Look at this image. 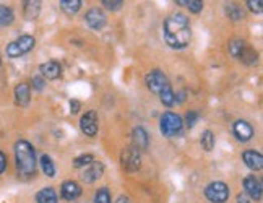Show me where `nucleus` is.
Listing matches in <instances>:
<instances>
[{
	"label": "nucleus",
	"instance_id": "obj_20",
	"mask_svg": "<svg viewBox=\"0 0 263 203\" xmlns=\"http://www.w3.org/2000/svg\"><path fill=\"white\" fill-rule=\"evenodd\" d=\"M60 9L69 15H73L82 9V0H60Z\"/></svg>",
	"mask_w": 263,
	"mask_h": 203
},
{
	"label": "nucleus",
	"instance_id": "obj_39",
	"mask_svg": "<svg viewBox=\"0 0 263 203\" xmlns=\"http://www.w3.org/2000/svg\"><path fill=\"white\" fill-rule=\"evenodd\" d=\"M117 203H128V198H127V197H123V195H122V197L117 198Z\"/></svg>",
	"mask_w": 263,
	"mask_h": 203
},
{
	"label": "nucleus",
	"instance_id": "obj_32",
	"mask_svg": "<svg viewBox=\"0 0 263 203\" xmlns=\"http://www.w3.org/2000/svg\"><path fill=\"white\" fill-rule=\"evenodd\" d=\"M247 7H248V10L253 12V13H261L263 2L261 0H247Z\"/></svg>",
	"mask_w": 263,
	"mask_h": 203
},
{
	"label": "nucleus",
	"instance_id": "obj_28",
	"mask_svg": "<svg viewBox=\"0 0 263 203\" xmlns=\"http://www.w3.org/2000/svg\"><path fill=\"white\" fill-rule=\"evenodd\" d=\"M94 203H111V193L107 187H101L94 195Z\"/></svg>",
	"mask_w": 263,
	"mask_h": 203
},
{
	"label": "nucleus",
	"instance_id": "obj_18",
	"mask_svg": "<svg viewBox=\"0 0 263 203\" xmlns=\"http://www.w3.org/2000/svg\"><path fill=\"white\" fill-rule=\"evenodd\" d=\"M36 201L38 203H57L58 198H57V193L54 188L46 187L36 193Z\"/></svg>",
	"mask_w": 263,
	"mask_h": 203
},
{
	"label": "nucleus",
	"instance_id": "obj_38",
	"mask_svg": "<svg viewBox=\"0 0 263 203\" xmlns=\"http://www.w3.org/2000/svg\"><path fill=\"white\" fill-rule=\"evenodd\" d=\"M184 99H185V93L184 91H180L177 96H175V101H177V103H182Z\"/></svg>",
	"mask_w": 263,
	"mask_h": 203
},
{
	"label": "nucleus",
	"instance_id": "obj_30",
	"mask_svg": "<svg viewBox=\"0 0 263 203\" xmlns=\"http://www.w3.org/2000/svg\"><path fill=\"white\" fill-rule=\"evenodd\" d=\"M93 161H94L93 155H82V156H78L75 161H73V166H75V168H85V166H88Z\"/></svg>",
	"mask_w": 263,
	"mask_h": 203
},
{
	"label": "nucleus",
	"instance_id": "obj_13",
	"mask_svg": "<svg viewBox=\"0 0 263 203\" xmlns=\"http://www.w3.org/2000/svg\"><path fill=\"white\" fill-rule=\"evenodd\" d=\"M232 130H234V135H236V139L239 142H248L253 137V128L245 120H237L236 124H234Z\"/></svg>",
	"mask_w": 263,
	"mask_h": 203
},
{
	"label": "nucleus",
	"instance_id": "obj_22",
	"mask_svg": "<svg viewBox=\"0 0 263 203\" xmlns=\"http://www.w3.org/2000/svg\"><path fill=\"white\" fill-rule=\"evenodd\" d=\"M159 98H161V101H163V104L167 106V107H171L175 103V93L172 91L171 85L166 86V88L159 93Z\"/></svg>",
	"mask_w": 263,
	"mask_h": 203
},
{
	"label": "nucleus",
	"instance_id": "obj_5",
	"mask_svg": "<svg viewBox=\"0 0 263 203\" xmlns=\"http://www.w3.org/2000/svg\"><path fill=\"white\" fill-rule=\"evenodd\" d=\"M205 195L211 203H224L226 200L229 198V187L226 185L224 182H211L205 188Z\"/></svg>",
	"mask_w": 263,
	"mask_h": 203
},
{
	"label": "nucleus",
	"instance_id": "obj_2",
	"mask_svg": "<svg viewBox=\"0 0 263 203\" xmlns=\"http://www.w3.org/2000/svg\"><path fill=\"white\" fill-rule=\"evenodd\" d=\"M15 161H17V168L21 176L29 177L36 172V151L33 145L26 140H20L15 145Z\"/></svg>",
	"mask_w": 263,
	"mask_h": 203
},
{
	"label": "nucleus",
	"instance_id": "obj_25",
	"mask_svg": "<svg viewBox=\"0 0 263 203\" xmlns=\"http://www.w3.org/2000/svg\"><path fill=\"white\" fill-rule=\"evenodd\" d=\"M202 147L203 150H207V151H211L215 147V135L211 130H205L203 135H202Z\"/></svg>",
	"mask_w": 263,
	"mask_h": 203
},
{
	"label": "nucleus",
	"instance_id": "obj_36",
	"mask_svg": "<svg viewBox=\"0 0 263 203\" xmlns=\"http://www.w3.org/2000/svg\"><path fill=\"white\" fill-rule=\"evenodd\" d=\"M78 111H80V103H78L77 99H72L70 101V112L72 114H77Z\"/></svg>",
	"mask_w": 263,
	"mask_h": 203
},
{
	"label": "nucleus",
	"instance_id": "obj_15",
	"mask_svg": "<svg viewBox=\"0 0 263 203\" xmlns=\"http://www.w3.org/2000/svg\"><path fill=\"white\" fill-rule=\"evenodd\" d=\"M132 142H134V147L140 151L146 150L150 145V137L146 133V130L143 127H135L134 132H132Z\"/></svg>",
	"mask_w": 263,
	"mask_h": 203
},
{
	"label": "nucleus",
	"instance_id": "obj_26",
	"mask_svg": "<svg viewBox=\"0 0 263 203\" xmlns=\"http://www.w3.org/2000/svg\"><path fill=\"white\" fill-rule=\"evenodd\" d=\"M240 59H242L247 65H253V63H257L258 55H257V52H255L253 49L245 47V49L242 50V54H240Z\"/></svg>",
	"mask_w": 263,
	"mask_h": 203
},
{
	"label": "nucleus",
	"instance_id": "obj_27",
	"mask_svg": "<svg viewBox=\"0 0 263 203\" xmlns=\"http://www.w3.org/2000/svg\"><path fill=\"white\" fill-rule=\"evenodd\" d=\"M179 5H185L187 9L192 13H200L203 9V2L202 0H179Z\"/></svg>",
	"mask_w": 263,
	"mask_h": 203
},
{
	"label": "nucleus",
	"instance_id": "obj_23",
	"mask_svg": "<svg viewBox=\"0 0 263 203\" xmlns=\"http://www.w3.org/2000/svg\"><path fill=\"white\" fill-rule=\"evenodd\" d=\"M41 2H25V15L28 20H33L39 15Z\"/></svg>",
	"mask_w": 263,
	"mask_h": 203
},
{
	"label": "nucleus",
	"instance_id": "obj_12",
	"mask_svg": "<svg viewBox=\"0 0 263 203\" xmlns=\"http://www.w3.org/2000/svg\"><path fill=\"white\" fill-rule=\"evenodd\" d=\"M242 159L248 169L252 171H260L263 168V156L258 153V151L253 150H247L242 153Z\"/></svg>",
	"mask_w": 263,
	"mask_h": 203
},
{
	"label": "nucleus",
	"instance_id": "obj_21",
	"mask_svg": "<svg viewBox=\"0 0 263 203\" xmlns=\"http://www.w3.org/2000/svg\"><path fill=\"white\" fill-rule=\"evenodd\" d=\"M13 20H15V15L10 7L0 5V26H9L13 23Z\"/></svg>",
	"mask_w": 263,
	"mask_h": 203
},
{
	"label": "nucleus",
	"instance_id": "obj_34",
	"mask_svg": "<svg viewBox=\"0 0 263 203\" xmlns=\"http://www.w3.org/2000/svg\"><path fill=\"white\" fill-rule=\"evenodd\" d=\"M33 86H34V90H44V86H46V82H44V78L42 77H34L33 78Z\"/></svg>",
	"mask_w": 263,
	"mask_h": 203
},
{
	"label": "nucleus",
	"instance_id": "obj_37",
	"mask_svg": "<svg viewBox=\"0 0 263 203\" xmlns=\"http://www.w3.org/2000/svg\"><path fill=\"white\" fill-rule=\"evenodd\" d=\"M237 203H252V201H250V198H248L245 193H239L237 195Z\"/></svg>",
	"mask_w": 263,
	"mask_h": 203
},
{
	"label": "nucleus",
	"instance_id": "obj_35",
	"mask_svg": "<svg viewBox=\"0 0 263 203\" xmlns=\"http://www.w3.org/2000/svg\"><path fill=\"white\" fill-rule=\"evenodd\" d=\"M5 169H7V156H5V153L0 151V174H4Z\"/></svg>",
	"mask_w": 263,
	"mask_h": 203
},
{
	"label": "nucleus",
	"instance_id": "obj_11",
	"mask_svg": "<svg viewBox=\"0 0 263 203\" xmlns=\"http://www.w3.org/2000/svg\"><path fill=\"white\" fill-rule=\"evenodd\" d=\"M244 188L248 193V197L253 198L255 201L261 200V182L255 176H247L244 179Z\"/></svg>",
	"mask_w": 263,
	"mask_h": 203
},
{
	"label": "nucleus",
	"instance_id": "obj_6",
	"mask_svg": "<svg viewBox=\"0 0 263 203\" xmlns=\"http://www.w3.org/2000/svg\"><path fill=\"white\" fill-rule=\"evenodd\" d=\"M120 163L122 168L128 171V172H137L142 168V155L135 147H130L127 150L122 151L120 155Z\"/></svg>",
	"mask_w": 263,
	"mask_h": 203
},
{
	"label": "nucleus",
	"instance_id": "obj_17",
	"mask_svg": "<svg viewBox=\"0 0 263 203\" xmlns=\"http://www.w3.org/2000/svg\"><path fill=\"white\" fill-rule=\"evenodd\" d=\"M62 197L65 198V200H69V201H72V200H75V198H78L80 195H82V187H80L77 182H73V180H65V182L62 184Z\"/></svg>",
	"mask_w": 263,
	"mask_h": 203
},
{
	"label": "nucleus",
	"instance_id": "obj_3",
	"mask_svg": "<svg viewBox=\"0 0 263 203\" xmlns=\"http://www.w3.org/2000/svg\"><path fill=\"white\" fill-rule=\"evenodd\" d=\"M34 44H36V39L33 38V36L25 34L7 46V55L12 57V59H17V57L28 54L29 50L34 47Z\"/></svg>",
	"mask_w": 263,
	"mask_h": 203
},
{
	"label": "nucleus",
	"instance_id": "obj_29",
	"mask_svg": "<svg viewBox=\"0 0 263 203\" xmlns=\"http://www.w3.org/2000/svg\"><path fill=\"white\" fill-rule=\"evenodd\" d=\"M226 13H228V17L231 20H240V18H244V12L240 10L237 5H232V4H229L228 7H226Z\"/></svg>",
	"mask_w": 263,
	"mask_h": 203
},
{
	"label": "nucleus",
	"instance_id": "obj_14",
	"mask_svg": "<svg viewBox=\"0 0 263 203\" xmlns=\"http://www.w3.org/2000/svg\"><path fill=\"white\" fill-rule=\"evenodd\" d=\"M31 101V90H29L28 83H20L15 88V103L21 107H26Z\"/></svg>",
	"mask_w": 263,
	"mask_h": 203
},
{
	"label": "nucleus",
	"instance_id": "obj_9",
	"mask_svg": "<svg viewBox=\"0 0 263 203\" xmlns=\"http://www.w3.org/2000/svg\"><path fill=\"white\" fill-rule=\"evenodd\" d=\"M102 174H104V166L102 163H98V161H93L88 166H85L83 171H82V179L85 182L91 184V182H96L102 177Z\"/></svg>",
	"mask_w": 263,
	"mask_h": 203
},
{
	"label": "nucleus",
	"instance_id": "obj_7",
	"mask_svg": "<svg viewBox=\"0 0 263 203\" xmlns=\"http://www.w3.org/2000/svg\"><path fill=\"white\" fill-rule=\"evenodd\" d=\"M146 85L153 93L159 94L166 86H169V82H167V77L161 70H153L146 75Z\"/></svg>",
	"mask_w": 263,
	"mask_h": 203
},
{
	"label": "nucleus",
	"instance_id": "obj_16",
	"mask_svg": "<svg viewBox=\"0 0 263 203\" xmlns=\"http://www.w3.org/2000/svg\"><path fill=\"white\" fill-rule=\"evenodd\" d=\"M41 74L44 80H57L58 77L62 75V67L54 60H49L46 63L41 65Z\"/></svg>",
	"mask_w": 263,
	"mask_h": 203
},
{
	"label": "nucleus",
	"instance_id": "obj_1",
	"mask_svg": "<svg viewBox=\"0 0 263 203\" xmlns=\"http://www.w3.org/2000/svg\"><path fill=\"white\" fill-rule=\"evenodd\" d=\"M192 38L190 21L182 13H174L164 21V41L172 49H184Z\"/></svg>",
	"mask_w": 263,
	"mask_h": 203
},
{
	"label": "nucleus",
	"instance_id": "obj_8",
	"mask_svg": "<svg viewBox=\"0 0 263 203\" xmlns=\"http://www.w3.org/2000/svg\"><path fill=\"white\" fill-rule=\"evenodd\" d=\"M80 128L88 137H94L98 133V114L94 111H88L80 119Z\"/></svg>",
	"mask_w": 263,
	"mask_h": 203
},
{
	"label": "nucleus",
	"instance_id": "obj_10",
	"mask_svg": "<svg viewBox=\"0 0 263 203\" xmlns=\"http://www.w3.org/2000/svg\"><path fill=\"white\" fill-rule=\"evenodd\" d=\"M85 21L91 30L99 31L106 26V15H104V12L99 10V9H91V10L86 12Z\"/></svg>",
	"mask_w": 263,
	"mask_h": 203
},
{
	"label": "nucleus",
	"instance_id": "obj_31",
	"mask_svg": "<svg viewBox=\"0 0 263 203\" xmlns=\"http://www.w3.org/2000/svg\"><path fill=\"white\" fill-rule=\"evenodd\" d=\"M101 4L104 5L107 10H112V12H115V10L122 9V5H123L122 0H102Z\"/></svg>",
	"mask_w": 263,
	"mask_h": 203
},
{
	"label": "nucleus",
	"instance_id": "obj_24",
	"mask_svg": "<svg viewBox=\"0 0 263 203\" xmlns=\"http://www.w3.org/2000/svg\"><path fill=\"white\" fill-rule=\"evenodd\" d=\"M245 49V42L242 39H232L229 42V54L232 57H240V54H242V50Z\"/></svg>",
	"mask_w": 263,
	"mask_h": 203
},
{
	"label": "nucleus",
	"instance_id": "obj_33",
	"mask_svg": "<svg viewBox=\"0 0 263 203\" xmlns=\"http://www.w3.org/2000/svg\"><path fill=\"white\" fill-rule=\"evenodd\" d=\"M185 120H187V127L192 128V127L196 124V120H199V114H196L195 111H190V112H187V115H185Z\"/></svg>",
	"mask_w": 263,
	"mask_h": 203
},
{
	"label": "nucleus",
	"instance_id": "obj_19",
	"mask_svg": "<svg viewBox=\"0 0 263 203\" xmlns=\"http://www.w3.org/2000/svg\"><path fill=\"white\" fill-rule=\"evenodd\" d=\"M41 168H42V172L46 174L47 177H55V166L52 163V159L47 155H42L41 156Z\"/></svg>",
	"mask_w": 263,
	"mask_h": 203
},
{
	"label": "nucleus",
	"instance_id": "obj_4",
	"mask_svg": "<svg viewBox=\"0 0 263 203\" xmlns=\"http://www.w3.org/2000/svg\"><path fill=\"white\" fill-rule=\"evenodd\" d=\"M182 125H184V120L180 119V115L174 112H164L161 115V132L164 137H174L182 132Z\"/></svg>",
	"mask_w": 263,
	"mask_h": 203
}]
</instances>
